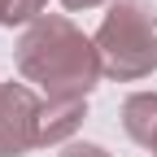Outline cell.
<instances>
[{
    "instance_id": "1",
    "label": "cell",
    "mask_w": 157,
    "mask_h": 157,
    "mask_svg": "<svg viewBox=\"0 0 157 157\" xmlns=\"http://www.w3.org/2000/svg\"><path fill=\"white\" fill-rule=\"evenodd\" d=\"M17 74L44 92V101H61V96H83L101 83V52L96 44L78 31L66 13H44L31 26H22L13 44Z\"/></svg>"
},
{
    "instance_id": "2",
    "label": "cell",
    "mask_w": 157,
    "mask_h": 157,
    "mask_svg": "<svg viewBox=\"0 0 157 157\" xmlns=\"http://www.w3.org/2000/svg\"><path fill=\"white\" fill-rule=\"evenodd\" d=\"M101 70L113 83H140L157 70V9L148 0H113L92 35Z\"/></svg>"
},
{
    "instance_id": "3",
    "label": "cell",
    "mask_w": 157,
    "mask_h": 157,
    "mask_svg": "<svg viewBox=\"0 0 157 157\" xmlns=\"http://www.w3.org/2000/svg\"><path fill=\"white\" fill-rule=\"evenodd\" d=\"M39 109L44 101L31 83H0V157H26L39 148Z\"/></svg>"
},
{
    "instance_id": "4",
    "label": "cell",
    "mask_w": 157,
    "mask_h": 157,
    "mask_svg": "<svg viewBox=\"0 0 157 157\" xmlns=\"http://www.w3.org/2000/svg\"><path fill=\"white\" fill-rule=\"evenodd\" d=\"M87 101L83 96H61V101H44L39 109V148L44 144H70V135L83 127Z\"/></svg>"
},
{
    "instance_id": "5",
    "label": "cell",
    "mask_w": 157,
    "mask_h": 157,
    "mask_svg": "<svg viewBox=\"0 0 157 157\" xmlns=\"http://www.w3.org/2000/svg\"><path fill=\"white\" fill-rule=\"evenodd\" d=\"M122 131L140 148L157 153V92H131L122 101Z\"/></svg>"
},
{
    "instance_id": "6",
    "label": "cell",
    "mask_w": 157,
    "mask_h": 157,
    "mask_svg": "<svg viewBox=\"0 0 157 157\" xmlns=\"http://www.w3.org/2000/svg\"><path fill=\"white\" fill-rule=\"evenodd\" d=\"M48 0H0V26H31L35 17H44Z\"/></svg>"
},
{
    "instance_id": "7",
    "label": "cell",
    "mask_w": 157,
    "mask_h": 157,
    "mask_svg": "<svg viewBox=\"0 0 157 157\" xmlns=\"http://www.w3.org/2000/svg\"><path fill=\"white\" fill-rule=\"evenodd\" d=\"M61 157H109V153H105L101 144H66Z\"/></svg>"
},
{
    "instance_id": "8",
    "label": "cell",
    "mask_w": 157,
    "mask_h": 157,
    "mask_svg": "<svg viewBox=\"0 0 157 157\" xmlns=\"http://www.w3.org/2000/svg\"><path fill=\"white\" fill-rule=\"evenodd\" d=\"M61 5H66L70 13H83V9H101V5H109V0H61Z\"/></svg>"
}]
</instances>
